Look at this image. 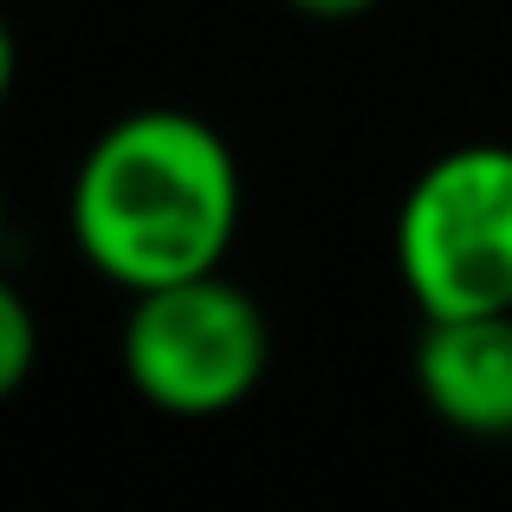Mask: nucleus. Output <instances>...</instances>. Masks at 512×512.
I'll return each instance as SVG.
<instances>
[{
	"label": "nucleus",
	"mask_w": 512,
	"mask_h": 512,
	"mask_svg": "<svg viewBox=\"0 0 512 512\" xmlns=\"http://www.w3.org/2000/svg\"><path fill=\"white\" fill-rule=\"evenodd\" d=\"M13 72H20V46H13V26H7V13H0V104L13 98Z\"/></svg>",
	"instance_id": "obj_7"
},
{
	"label": "nucleus",
	"mask_w": 512,
	"mask_h": 512,
	"mask_svg": "<svg viewBox=\"0 0 512 512\" xmlns=\"http://www.w3.org/2000/svg\"><path fill=\"white\" fill-rule=\"evenodd\" d=\"M415 389L448 428L480 441L512 435V312L422 318Z\"/></svg>",
	"instance_id": "obj_4"
},
{
	"label": "nucleus",
	"mask_w": 512,
	"mask_h": 512,
	"mask_svg": "<svg viewBox=\"0 0 512 512\" xmlns=\"http://www.w3.org/2000/svg\"><path fill=\"white\" fill-rule=\"evenodd\" d=\"M124 376L156 415L214 422L234 415L273 363V325L260 299L227 273H195L175 286L130 292L124 312Z\"/></svg>",
	"instance_id": "obj_2"
},
{
	"label": "nucleus",
	"mask_w": 512,
	"mask_h": 512,
	"mask_svg": "<svg viewBox=\"0 0 512 512\" xmlns=\"http://www.w3.org/2000/svg\"><path fill=\"white\" fill-rule=\"evenodd\" d=\"M292 13H305V20H357V13H370L376 0H286Z\"/></svg>",
	"instance_id": "obj_6"
},
{
	"label": "nucleus",
	"mask_w": 512,
	"mask_h": 512,
	"mask_svg": "<svg viewBox=\"0 0 512 512\" xmlns=\"http://www.w3.org/2000/svg\"><path fill=\"white\" fill-rule=\"evenodd\" d=\"M33 363H39V318L26 305V292L0 279V402L33 376Z\"/></svg>",
	"instance_id": "obj_5"
},
{
	"label": "nucleus",
	"mask_w": 512,
	"mask_h": 512,
	"mask_svg": "<svg viewBox=\"0 0 512 512\" xmlns=\"http://www.w3.org/2000/svg\"><path fill=\"white\" fill-rule=\"evenodd\" d=\"M65 221L78 260L124 292L221 273L240 234L234 143L175 104L130 111L78 156Z\"/></svg>",
	"instance_id": "obj_1"
},
{
	"label": "nucleus",
	"mask_w": 512,
	"mask_h": 512,
	"mask_svg": "<svg viewBox=\"0 0 512 512\" xmlns=\"http://www.w3.org/2000/svg\"><path fill=\"white\" fill-rule=\"evenodd\" d=\"M0 234H7V188H0Z\"/></svg>",
	"instance_id": "obj_8"
},
{
	"label": "nucleus",
	"mask_w": 512,
	"mask_h": 512,
	"mask_svg": "<svg viewBox=\"0 0 512 512\" xmlns=\"http://www.w3.org/2000/svg\"><path fill=\"white\" fill-rule=\"evenodd\" d=\"M396 273L422 318L512 312V150L454 143L396 208Z\"/></svg>",
	"instance_id": "obj_3"
}]
</instances>
